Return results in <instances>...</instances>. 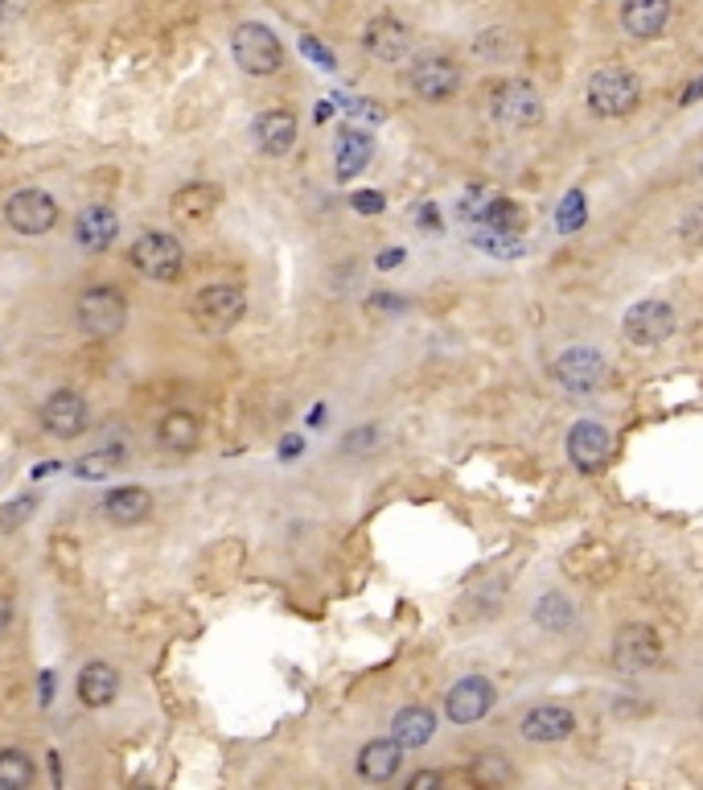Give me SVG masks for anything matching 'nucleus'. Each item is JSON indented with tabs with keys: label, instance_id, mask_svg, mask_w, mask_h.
<instances>
[{
	"label": "nucleus",
	"instance_id": "b1692460",
	"mask_svg": "<svg viewBox=\"0 0 703 790\" xmlns=\"http://www.w3.org/2000/svg\"><path fill=\"white\" fill-rule=\"evenodd\" d=\"M572 733H576V717L564 705H539L523 717V737H527V741H539V746L564 741V737H572Z\"/></svg>",
	"mask_w": 703,
	"mask_h": 790
},
{
	"label": "nucleus",
	"instance_id": "9d476101",
	"mask_svg": "<svg viewBox=\"0 0 703 790\" xmlns=\"http://www.w3.org/2000/svg\"><path fill=\"white\" fill-rule=\"evenodd\" d=\"M457 211L469 227H486V230H518L523 227V211H518L515 202L498 198L494 189H469V194L461 198Z\"/></svg>",
	"mask_w": 703,
	"mask_h": 790
},
{
	"label": "nucleus",
	"instance_id": "7c9ffc66",
	"mask_svg": "<svg viewBox=\"0 0 703 790\" xmlns=\"http://www.w3.org/2000/svg\"><path fill=\"white\" fill-rule=\"evenodd\" d=\"M474 244L482 247V252H489V256H498V259H510V256H523V252H527V244L518 239V230H486V227H477L474 230Z\"/></svg>",
	"mask_w": 703,
	"mask_h": 790
},
{
	"label": "nucleus",
	"instance_id": "58836bf2",
	"mask_svg": "<svg viewBox=\"0 0 703 790\" xmlns=\"http://www.w3.org/2000/svg\"><path fill=\"white\" fill-rule=\"evenodd\" d=\"M407 787H412V790L445 787V774H441V770H420V774H412V778H407Z\"/></svg>",
	"mask_w": 703,
	"mask_h": 790
},
{
	"label": "nucleus",
	"instance_id": "37998d69",
	"mask_svg": "<svg viewBox=\"0 0 703 790\" xmlns=\"http://www.w3.org/2000/svg\"><path fill=\"white\" fill-rule=\"evenodd\" d=\"M297 453H301V441H297V437H288V441H285V458H297Z\"/></svg>",
	"mask_w": 703,
	"mask_h": 790
},
{
	"label": "nucleus",
	"instance_id": "a211bd4d",
	"mask_svg": "<svg viewBox=\"0 0 703 790\" xmlns=\"http://www.w3.org/2000/svg\"><path fill=\"white\" fill-rule=\"evenodd\" d=\"M251 136H256V148L263 157H285L288 148L297 144V115L288 107H268V112L256 115Z\"/></svg>",
	"mask_w": 703,
	"mask_h": 790
},
{
	"label": "nucleus",
	"instance_id": "cd10ccee",
	"mask_svg": "<svg viewBox=\"0 0 703 790\" xmlns=\"http://www.w3.org/2000/svg\"><path fill=\"white\" fill-rule=\"evenodd\" d=\"M531 618H535V626H544V630L564 634V630H572L576 626V605L568 602L564 593H544V597L535 602Z\"/></svg>",
	"mask_w": 703,
	"mask_h": 790
},
{
	"label": "nucleus",
	"instance_id": "393cba45",
	"mask_svg": "<svg viewBox=\"0 0 703 790\" xmlns=\"http://www.w3.org/2000/svg\"><path fill=\"white\" fill-rule=\"evenodd\" d=\"M403 766V746L395 737H379L371 746H362L359 753V774L366 782H391V778L400 774Z\"/></svg>",
	"mask_w": 703,
	"mask_h": 790
},
{
	"label": "nucleus",
	"instance_id": "c9c22d12",
	"mask_svg": "<svg viewBox=\"0 0 703 790\" xmlns=\"http://www.w3.org/2000/svg\"><path fill=\"white\" fill-rule=\"evenodd\" d=\"M469 778H474V782H506L510 770H506V766H494V758H482L477 770H469Z\"/></svg>",
	"mask_w": 703,
	"mask_h": 790
},
{
	"label": "nucleus",
	"instance_id": "f257e3e1",
	"mask_svg": "<svg viewBox=\"0 0 703 790\" xmlns=\"http://www.w3.org/2000/svg\"><path fill=\"white\" fill-rule=\"evenodd\" d=\"M128 264L136 268V276L153 280V285H173L186 273V252L169 230H144L128 247Z\"/></svg>",
	"mask_w": 703,
	"mask_h": 790
},
{
	"label": "nucleus",
	"instance_id": "39448f33",
	"mask_svg": "<svg viewBox=\"0 0 703 790\" xmlns=\"http://www.w3.org/2000/svg\"><path fill=\"white\" fill-rule=\"evenodd\" d=\"M585 100H589L592 115L621 120V115H630L633 107H638V100H642V86H638V79H633L626 66H601V71H592Z\"/></svg>",
	"mask_w": 703,
	"mask_h": 790
},
{
	"label": "nucleus",
	"instance_id": "bb28decb",
	"mask_svg": "<svg viewBox=\"0 0 703 790\" xmlns=\"http://www.w3.org/2000/svg\"><path fill=\"white\" fill-rule=\"evenodd\" d=\"M157 445L173 458H186L198 449V420L189 412H165L157 424Z\"/></svg>",
	"mask_w": 703,
	"mask_h": 790
},
{
	"label": "nucleus",
	"instance_id": "6e6552de",
	"mask_svg": "<svg viewBox=\"0 0 703 790\" xmlns=\"http://www.w3.org/2000/svg\"><path fill=\"white\" fill-rule=\"evenodd\" d=\"M407 86L424 103H445L461 91V66L448 54H420L407 66Z\"/></svg>",
	"mask_w": 703,
	"mask_h": 790
},
{
	"label": "nucleus",
	"instance_id": "4c0bfd02",
	"mask_svg": "<svg viewBox=\"0 0 703 790\" xmlns=\"http://www.w3.org/2000/svg\"><path fill=\"white\" fill-rule=\"evenodd\" d=\"M354 211H359V215H379V211H383V194H379V189L354 194Z\"/></svg>",
	"mask_w": 703,
	"mask_h": 790
},
{
	"label": "nucleus",
	"instance_id": "0eeeda50",
	"mask_svg": "<svg viewBox=\"0 0 703 790\" xmlns=\"http://www.w3.org/2000/svg\"><path fill=\"white\" fill-rule=\"evenodd\" d=\"M58 202L38 186H25L9 194L4 202V223L17 230V235H29V239H38V235H50L58 227Z\"/></svg>",
	"mask_w": 703,
	"mask_h": 790
},
{
	"label": "nucleus",
	"instance_id": "f3484780",
	"mask_svg": "<svg viewBox=\"0 0 703 790\" xmlns=\"http://www.w3.org/2000/svg\"><path fill=\"white\" fill-rule=\"evenodd\" d=\"M120 239V218H115L112 206H103V202H95V206H83L79 211V218H74V244L83 247V252H107V247Z\"/></svg>",
	"mask_w": 703,
	"mask_h": 790
},
{
	"label": "nucleus",
	"instance_id": "4be33fe9",
	"mask_svg": "<svg viewBox=\"0 0 703 790\" xmlns=\"http://www.w3.org/2000/svg\"><path fill=\"white\" fill-rule=\"evenodd\" d=\"M74 691H79V700H83L86 708H107L115 696H120V671L103 659L83 663V667H79V679H74Z\"/></svg>",
	"mask_w": 703,
	"mask_h": 790
},
{
	"label": "nucleus",
	"instance_id": "1a4fd4ad",
	"mask_svg": "<svg viewBox=\"0 0 703 790\" xmlns=\"http://www.w3.org/2000/svg\"><path fill=\"white\" fill-rule=\"evenodd\" d=\"M86 424H91V408L79 391L71 388H58L45 396L42 403V429L58 441H74V437H83Z\"/></svg>",
	"mask_w": 703,
	"mask_h": 790
},
{
	"label": "nucleus",
	"instance_id": "4468645a",
	"mask_svg": "<svg viewBox=\"0 0 703 790\" xmlns=\"http://www.w3.org/2000/svg\"><path fill=\"white\" fill-rule=\"evenodd\" d=\"M613 453V437L604 424L597 420H576L572 432H568V461H572L580 474H592V470H601L604 461Z\"/></svg>",
	"mask_w": 703,
	"mask_h": 790
},
{
	"label": "nucleus",
	"instance_id": "2eb2a0df",
	"mask_svg": "<svg viewBox=\"0 0 703 790\" xmlns=\"http://www.w3.org/2000/svg\"><path fill=\"white\" fill-rule=\"evenodd\" d=\"M362 45H366V54H374L379 62H403V58L412 54V29L403 25L400 17L379 13L362 29Z\"/></svg>",
	"mask_w": 703,
	"mask_h": 790
},
{
	"label": "nucleus",
	"instance_id": "412c9836",
	"mask_svg": "<svg viewBox=\"0 0 703 790\" xmlns=\"http://www.w3.org/2000/svg\"><path fill=\"white\" fill-rule=\"evenodd\" d=\"M666 21H671V0H621V29L638 42L659 38Z\"/></svg>",
	"mask_w": 703,
	"mask_h": 790
},
{
	"label": "nucleus",
	"instance_id": "2f4dec72",
	"mask_svg": "<svg viewBox=\"0 0 703 790\" xmlns=\"http://www.w3.org/2000/svg\"><path fill=\"white\" fill-rule=\"evenodd\" d=\"M38 503H42L38 494H21L13 503H0V532H17V527L38 511Z\"/></svg>",
	"mask_w": 703,
	"mask_h": 790
},
{
	"label": "nucleus",
	"instance_id": "20e7f679",
	"mask_svg": "<svg viewBox=\"0 0 703 790\" xmlns=\"http://www.w3.org/2000/svg\"><path fill=\"white\" fill-rule=\"evenodd\" d=\"M489 115L506 132H527L544 120V95L527 79H506L489 91Z\"/></svg>",
	"mask_w": 703,
	"mask_h": 790
},
{
	"label": "nucleus",
	"instance_id": "c85d7f7f",
	"mask_svg": "<svg viewBox=\"0 0 703 790\" xmlns=\"http://www.w3.org/2000/svg\"><path fill=\"white\" fill-rule=\"evenodd\" d=\"M33 782V758L21 749H0V790H25Z\"/></svg>",
	"mask_w": 703,
	"mask_h": 790
},
{
	"label": "nucleus",
	"instance_id": "7ed1b4c3",
	"mask_svg": "<svg viewBox=\"0 0 703 790\" xmlns=\"http://www.w3.org/2000/svg\"><path fill=\"white\" fill-rule=\"evenodd\" d=\"M74 321L86 338H115L128 321V297L115 285H91L74 305Z\"/></svg>",
	"mask_w": 703,
	"mask_h": 790
},
{
	"label": "nucleus",
	"instance_id": "a19ab883",
	"mask_svg": "<svg viewBox=\"0 0 703 790\" xmlns=\"http://www.w3.org/2000/svg\"><path fill=\"white\" fill-rule=\"evenodd\" d=\"M21 9H25V0H0V25L17 21V17H21Z\"/></svg>",
	"mask_w": 703,
	"mask_h": 790
},
{
	"label": "nucleus",
	"instance_id": "ea45409f",
	"mask_svg": "<svg viewBox=\"0 0 703 790\" xmlns=\"http://www.w3.org/2000/svg\"><path fill=\"white\" fill-rule=\"evenodd\" d=\"M13 630V602H9V593H0V638H9Z\"/></svg>",
	"mask_w": 703,
	"mask_h": 790
},
{
	"label": "nucleus",
	"instance_id": "6ab92c4d",
	"mask_svg": "<svg viewBox=\"0 0 703 790\" xmlns=\"http://www.w3.org/2000/svg\"><path fill=\"white\" fill-rule=\"evenodd\" d=\"M218 186L210 182H194V186H182L177 194L169 198V215L177 227H201V223H210L218 211Z\"/></svg>",
	"mask_w": 703,
	"mask_h": 790
},
{
	"label": "nucleus",
	"instance_id": "f8f14e48",
	"mask_svg": "<svg viewBox=\"0 0 703 790\" xmlns=\"http://www.w3.org/2000/svg\"><path fill=\"white\" fill-rule=\"evenodd\" d=\"M613 659H618L621 671H654L662 663V643L654 626H621L618 638H613Z\"/></svg>",
	"mask_w": 703,
	"mask_h": 790
},
{
	"label": "nucleus",
	"instance_id": "f03ea898",
	"mask_svg": "<svg viewBox=\"0 0 703 790\" xmlns=\"http://www.w3.org/2000/svg\"><path fill=\"white\" fill-rule=\"evenodd\" d=\"M230 58H235V66L244 74L268 79V74H276L285 66V45H280V38L263 21H244L230 33Z\"/></svg>",
	"mask_w": 703,
	"mask_h": 790
},
{
	"label": "nucleus",
	"instance_id": "aec40b11",
	"mask_svg": "<svg viewBox=\"0 0 703 790\" xmlns=\"http://www.w3.org/2000/svg\"><path fill=\"white\" fill-rule=\"evenodd\" d=\"M100 511L115 527H136V523H144V519L153 515V494L144 486H115L103 494Z\"/></svg>",
	"mask_w": 703,
	"mask_h": 790
},
{
	"label": "nucleus",
	"instance_id": "ddd939ff",
	"mask_svg": "<svg viewBox=\"0 0 703 790\" xmlns=\"http://www.w3.org/2000/svg\"><path fill=\"white\" fill-rule=\"evenodd\" d=\"M494 696H498V691H494V684H489L486 676L457 679L445 696V717L453 720V725H477V720L494 708Z\"/></svg>",
	"mask_w": 703,
	"mask_h": 790
},
{
	"label": "nucleus",
	"instance_id": "5701e85b",
	"mask_svg": "<svg viewBox=\"0 0 703 790\" xmlns=\"http://www.w3.org/2000/svg\"><path fill=\"white\" fill-rule=\"evenodd\" d=\"M374 153V141L371 132L354 129V124H345L338 132V141H333V173H338V182H350V177H359L366 170V161Z\"/></svg>",
	"mask_w": 703,
	"mask_h": 790
},
{
	"label": "nucleus",
	"instance_id": "a878e982",
	"mask_svg": "<svg viewBox=\"0 0 703 790\" xmlns=\"http://www.w3.org/2000/svg\"><path fill=\"white\" fill-rule=\"evenodd\" d=\"M432 733H436V712L424 705H407L395 712V720H391V737L400 741L403 749H420L428 746Z\"/></svg>",
	"mask_w": 703,
	"mask_h": 790
},
{
	"label": "nucleus",
	"instance_id": "473e14b6",
	"mask_svg": "<svg viewBox=\"0 0 703 790\" xmlns=\"http://www.w3.org/2000/svg\"><path fill=\"white\" fill-rule=\"evenodd\" d=\"M556 223H560V230H576V227H580V223H585V194H580V189H572V194H564L560 215H556Z\"/></svg>",
	"mask_w": 703,
	"mask_h": 790
},
{
	"label": "nucleus",
	"instance_id": "9b49d317",
	"mask_svg": "<svg viewBox=\"0 0 703 790\" xmlns=\"http://www.w3.org/2000/svg\"><path fill=\"white\" fill-rule=\"evenodd\" d=\"M626 342L633 346H659L675 334V309L666 301H638L621 321Z\"/></svg>",
	"mask_w": 703,
	"mask_h": 790
},
{
	"label": "nucleus",
	"instance_id": "423d86ee",
	"mask_svg": "<svg viewBox=\"0 0 703 790\" xmlns=\"http://www.w3.org/2000/svg\"><path fill=\"white\" fill-rule=\"evenodd\" d=\"M189 314L206 334H227L235 330L247 314V297L239 285H206L198 288V297L189 305Z\"/></svg>",
	"mask_w": 703,
	"mask_h": 790
},
{
	"label": "nucleus",
	"instance_id": "f704fd0d",
	"mask_svg": "<svg viewBox=\"0 0 703 790\" xmlns=\"http://www.w3.org/2000/svg\"><path fill=\"white\" fill-rule=\"evenodd\" d=\"M374 445H379V429H374V424H362L359 432H350L342 441L345 453H371Z\"/></svg>",
	"mask_w": 703,
	"mask_h": 790
},
{
	"label": "nucleus",
	"instance_id": "72a5a7b5",
	"mask_svg": "<svg viewBox=\"0 0 703 790\" xmlns=\"http://www.w3.org/2000/svg\"><path fill=\"white\" fill-rule=\"evenodd\" d=\"M338 107L342 112H350L354 120H371V124H379L383 120V107L371 100H362V95H338Z\"/></svg>",
	"mask_w": 703,
	"mask_h": 790
},
{
	"label": "nucleus",
	"instance_id": "dca6fc26",
	"mask_svg": "<svg viewBox=\"0 0 703 790\" xmlns=\"http://www.w3.org/2000/svg\"><path fill=\"white\" fill-rule=\"evenodd\" d=\"M556 379L568 391H597L604 379V355L592 346H568L556 359Z\"/></svg>",
	"mask_w": 703,
	"mask_h": 790
},
{
	"label": "nucleus",
	"instance_id": "79ce46f5",
	"mask_svg": "<svg viewBox=\"0 0 703 790\" xmlns=\"http://www.w3.org/2000/svg\"><path fill=\"white\" fill-rule=\"evenodd\" d=\"M400 259H403V252H400V247H391V252H383V256H379V268H383V273H391V268H400Z\"/></svg>",
	"mask_w": 703,
	"mask_h": 790
},
{
	"label": "nucleus",
	"instance_id": "c756f323",
	"mask_svg": "<svg viewBox=\"0 0 703 790\" xmlns=\"http://www.w3.org/2000/svg\"><path fill=\"white\" fill-rule=\"evenodd\" d=\"M515 50H518L515 33H510V29H503V25H494V29H486V33H477V42H474V54L486 58V62H506V58H515Z\"/></svg>",
	"mask_w": 703,
	"mask_h": 790
},
{
	"label": "nucleus",
	"instance_id": "e433bc0d",
	"mask_svg": "<svg viewBox=\"0 0 703 790\" xmlns=\"http://www.w3.org/2000/svg\"><path fill=\"white\" fill-rule=\"evenodd\" d=\"M301 50H304V54H309V58H313V62H317V66H321V71H333V66H338V62H333L330 50H325V45L317 42V38H309V33H304V38H301Z\"/></svg>",
	"mask_w": 703,
	"mask_h": 790
}]
</instances>
